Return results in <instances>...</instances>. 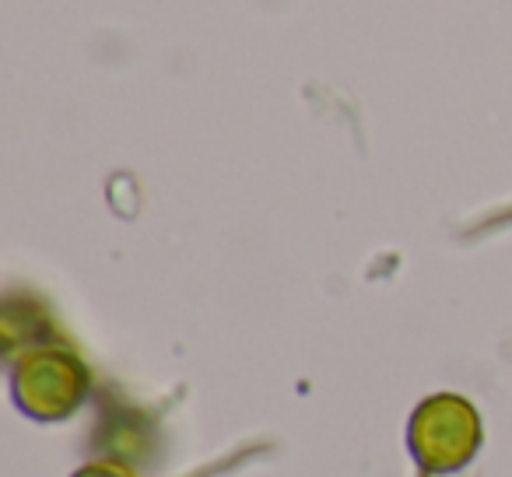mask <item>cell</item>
Segmentation results:
<instances>
[{
  "instance_id": "6da1fadb",
  "label": "cell",
  "mask_w": 512,
  "mask_h": 477,
  "mask_svg": "<svg viewBox=\"0 0 512 477\" xmlns=\"http://www.w3.org/2000/svg\"><path fill=\"white\" fill-rule=\"evenodd\" d=\"M481 414L460 393H435L421 400L407 425V449L425 477H446L470 467L481 453Z\"/></svg>"
},
{
  "instance_id": "7a4b0ae2",
  "label": "cell",
  "mask_w": 512,
  "mask_h": 477,
  "mask_svg": "<svg viewBox=\"0 0 512 477\" xmlns=\"http://www.w3.org/2000/svg\"><path fill=\"white\" fill-rule=\"evenodd\" d=\"M11 397L29 418L64 421L85 404L88 369L71 351H32L11 369Z\"/></svg>"
},
{
  "instance_id": "3957f363",
  "label": "cell",
  "mask_w": 512,
  "mask_h": 477,
  "mask_svg": "<svg viewBox=\"0 0 512 477\" xmlns=\"http://www.w3.org/2000/svg\"><path fill=\"white\" fill-rule=\"evenodd\" d=\"M74 477H134V474H127V470L116 467V463H92V467H81Z\"/></svg>"
}]
</instances>
